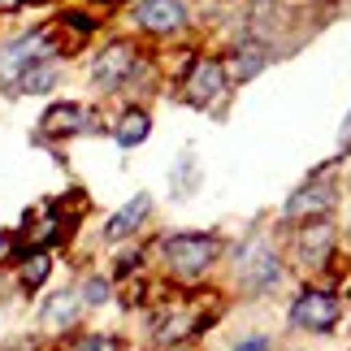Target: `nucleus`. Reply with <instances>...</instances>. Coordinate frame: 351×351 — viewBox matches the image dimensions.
Instances as JSON below:
<instances>
[{
	"label": "nucleus",
	"mask_w": 351,
	"mask_h": 351,
	"mask_svg": "<svg viewBox=\"0 0 351 351\" xmlns=\"http://www.w3.org/2000/svg\"><path fill=\"white\" fill-rule=\"evenodd\" d=\"M217 252H221V243L213 234H173L165 243V261H169L173 274H182V278L204 274V269L217 261Z\"/></svg>",
	"instance_id": "nucleus-1"
},
{
	"label": "nucleus",
	"mask_w": 351,
	"mask_h": 351,
	"mask_svg": "<svg viewBox=\"0 0 351 351\" xmlns=\"http://www.w3.org/2000/svg\"><path fill=\"white\" fill-rule=\"evenodd\" d=\"M339 317H343V304H339V295H330V291H308L291 308V321L300 330H313V334L334 330V326H339Z\"/></svg>",
	"instance_id": "nucleus-2"
},
{
	"label": "nucleus",
	"mask_w": 351,
	"mask_h": 351,
	"mask_svg": "<svg viewBox=\"0 0 351 351\" xmlns=\"http://www.w3.org/2000/svg\"><path fill=\"white\" fill-rule=\"evenodd\" d=\"M226 87V70L221 61H199L191 74H186V104H195V109H204V104H213L221 96Z\"/></svg>",
	"instance_id": "nucleus-3"
},
{
	"label": "nucleus",
	"mask_w": 351,
	"mask_h": 351,
	"mask_svg": "<svg viewBox=\"0 0 351 351\" xmlns=\"http://www.w3.org/2000/svg\"><path fill=\"white\" fill-rule=\"evenodd\" d=\"M134 18H139L143 31H152V35H165V31H178L182 26V5L178 0H143L139 9H134Z\"/></svg>",
	"instance_id": "nucleus-4"
},
{
	"label": "nucleus",
	"mask_w": 351,
	"mask_h": 351,
	"mask_svg": "<svg viewBox=\"0 0 351 351\" xmlns=\"http://www.w3.org/2000/svg\"><path fill=\"white\" fill-rule=\"evenodd\" d=\"M130 65H134V48L130 44H113V48H104L96 65H91V78H96L100 87H117L121 78L130 74Z\"/></svg>",
	"instance_id": "nucleus-5"
},
{
	"label": "nucleus",
	"mask_w": 351,
	"mask_h": 351,
	"mask_svg": "<svg viewBox=\"0 0 351 351\" xmlns=\"http://www.w3.org/2000/svg\"><path fill=\"white\" fill-rule=\"evenodd\" d=\"M334 186H321V182H313V186H300L291 199H287V217H321V213H330L334 208Z\"/></svg>",
	"instance_id": "nucleus-6"
},
{
	"label": "nucleus",
	"mask_w": 351,
	"mask_h": 351,
	"mask_svg": "<svg viewBox=\"0 0 351 351\" xmlns=\"http://www.w3.org/2000/svg\"><path fill=\"white\" fill-rule=\"evenodd\" d=\"M39 48H48L44 44V31H39V35H26L22 44H13L5 57H0V78H18L26 65H35L39 61Z\"/></svg>",
	"instance_id": "nucleus-7"
},
{
	"label": "nucleus",
	"mask_w": 351,
	"mask_h": 351,
	"mask_svg": "<svg viewBox=\"0 0 351 351\" xmlns=\"http://www.w3.org/2000/svg\"><path fill=\"white\" fill-rule=\"evenodd\" d=\"M304 261H326L330 247H334V226L326 221H313V226H300V239H295Z\"/></svg>",
	"instance_id": "nucleus-8"
},
{
	"label": "nucleus",
	"mask_w": 351,
	"mask_h": 351,
	"mask_svg": "<svg viewBox=\"0 0 351 351\" xmlns=\"http://www.w3.org/2000/svg\"><path fill=\"white\" fill-rule=\"evenodd\" d=\"M147 208H152V199H147V195H134L126 208L109 217V226H104V234H109V239H126L130 230H139V221L147 217Z\"/></svg>",
	"instance_id": "nucleus-9"
},
{
	"label": "nucleus",
	"mask_w": 351,
	"mask_h": 351,
	"mask_svg": "<svg viewBox=\"0 0 351 351\" xmlns=\"http://www.w3.org/2000/svg\"><path fill=\"white\" fill-rule=\"evenodd\" d=\"M74 130H83V109L78 104H57V109H48L44 113V134H74Z\"/></svg>",
	"instance_id": "nucleus-10"
},
{
	"label": "nucleus",
	"mask_w": 351,
	"mask_h": 351,
	"mask_svg": "<svg viewBox=\"0 0 351 351\" xmlns=\"http://www.w3.org/2000/svg\"><path fill=\"white\" fill-rule=\"evenodd\" d=\"M265 48L261 44H247V48H239V57L230 61V78H234V83H247V78H256V74H261L265 70Z\"/></svg>",
	"instance_id": "nucleus-11"
},
{
	"label": "nucleus",
	"mask_w": 351,
	"mask_h": 351,
	"mask_svg": "<svg viewBox=\"0 0 351 351\" xmlns=\"http://www.w3.org/2000/svg\"><path fill=\"white\" fill-rule=\"evenodd\" d=\"M243 278H247V287L252 291H261V287H274L278 282V261L274 256H252V261H243Z\"/></svg>",
	"instance_id": "nucleus-12"
},
{
	"label": "nucleus",
	"mask_w": 351,
	"mask_h": 351,
	"mask_svg": "<svg viewBox=\"0 0 351 351\" xmlns=\"http://www.w3.org/2000/svg\"><path fill=\"white\" fill-rule=\"evenodd\" d=\"M52 83H57V65H52V61H35V65H26V70L18 74V87H22V91H31V96L48 91Z\"/></svg>",
	"instance_id": "nucleus-13"
},
{
	"label": "nucleus",
	"mask_w": 351,
	"mask_h": 351,
	"mask_svg": "<svg viewBox=\"0 0 351 351\" xmlns=\"http://www.w3.org/2000/svg\"><path fill=\"white\" fill-rule=\"evenodd\" d=\"M74 317H78V295H70V291L44 304V326L65 330V326H74Z\"/></svg>",
	"instance_id": "nucleus-14"
},
{
	"label": "nucleus",
	"mask_w": 351,
	"mask_h": 351,
	"mask_svg": "<svg viewBox=\"0 0 351 351\" xmlns=\"http://www.w3.org/2000/svg\"><path fill=\"white\" fill-rule=\"evenodd\" d=\"M147 130H152V121H147V113L130 109L126 117L117 121V143H121V147H134V143H143V139H147Z\"/></svg>",
	"instance_id": "nucleus-15"
},
{
	"label": "nucleus",
	"mask_w": 351,
	"mask_h": 351,
	"mask_svg": "<svg viewBox=\"0 0 351 351\" xmlns=\"http://www.w3.org/2000/svg\"><path fill=\"white\" fill-rule=\"evenodd\" d=\"M48 269H52V261H48V252H31V256H26V261H22V287H26V291L44 287Z\"/></svg>",
	"instance_id": "nucleus-16"
},
{
	"label": "nucleus",
	"mask_w": 351,
	"mask_h": 351,
	"mask_svg": "<svg viewBox=\"0 0 351 351\" xmlns=\"http://www.w3.org/2000/svg\"><path fill=\"white\" fill-rule=\"evenodd\" d=\"M83 300L87 304H104V300H109V282H104V278H87L83 282Z\"/></svg>",
	"instance_id": "nucleus-17"
},
{
	"label": "nucleus",
	"mask_w": 351,
	"mask_h": 351,
	"mask_svg": "<svg viewBox=\"0 0 351 351\" xmlns=\"http://www.w3.org/2000/svg\"><path fill=\"white\" fill-rule=\"evenodd\" d=\"M78 351H121L113 339H104V334H91V339H83L78 343Z\"/></svg>",
	"instance_id": "nucleus-18"
},
{
	"label": "nucleus",
	"mask_w": 351,
	"mask_h": 351,
	"mask_svg": "<svg viewBox=\"0 0 351 351\" xmlns=\"http://www.w3.org/2000/svg\"><path fill=\"white\" fill-rule=\"evenodd\" d=\"M269 347V339H247V343H239L234 351H265Z\"/></svg>",
	"instance_id": "nucleus-19"
},
{
	"label": "nucleus",
	"mask_w": 351,
	"mask_h": 351,
	"mask_svg": "<svg viewBox=\"0 0 351 351\" xmlns=\"http://www.w3.org/2000/svg\"><path fill=\"white\" fill-rule=\"evenodd\" d=\"M9 252H13V234H0V261H5Z\"/></svg>",
	"instance_id": "nucleus-20"
},
{
	"label": "nucleus",
	"mask_w": 351,
	"mask_h": 351,
	"mask_svg": "<svg viewBox=\"0 0 351 351\" xmlns=\"http://www.w3.org/2000/svg\"><path fill=\"white\" fill-rule=\"evenodd\" d=\"M173 351H186V347H173Z\"/></svg>",
	"instance_id": "nucleus-21"
}]
</instances>
